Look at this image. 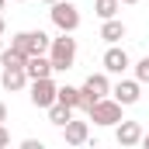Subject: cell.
<instances>
[{
  "label": "cell",
  "mask_w": 149,
  "mask_h": 149,
  "mask_svg": "<svg viewBox=\"0 0 149 149\" xmlns=\"http://www.w3.org/2000/svg\"><path fill=\"white\" fill-rule=\"evenodd\" d=\"M49 59H52L56 73L73 70V63H76V38H73V31H63L59 38H52V45H49Z\"/></svg>",
  "instance_id": "1"
},
{
  "label": "cell",
  "mask_w": 149,
  "mask_h": 149,
  "mask_svg": "<svg viewBox=\"0 0 149 149\" xmlns=\"http://www.w3.org/2000/svg\"><path fill=\"white\" fill-rule=\"evenodd\" d=\"M87 118H90L94 125L111 128V125H118V121H121V104L108 94V97H101V101H94V104L87 108Z\"/></svg>",
  "instance_id": "2"
},
{
  "label": "cell",
  "mask_w": 149,
  "mask_h": 149,
  "mask_svg": "<svg viewBox=\"0 0 149 149\" xmlns=\"http://www.w3.org/2000/svg\"><path fill=\"white\" fill-rule=\"evenodd\" d=\"M10 45H14V49H21V52L31 59V56H45V52H49L52 38L45 35V31H17V35L10 38Z\"/></svg>",
  "instance_id": "3"
},
{
  "label": "cell",
  "mask_w": 149,
  "mask_h": 149,
  "mask_svg": "<svg viewBox=\"0 0 149 149\" xmlns=\"http://www.w3.org/2000/svg\"><path fill=\"white\" fill-rule=\"evenodd\" d=\"M49 17H52V24L59 31H76L80 28V7L70 3V0H56L52 10H49Z\"/></svg>",
  "instance_id": "4"
},
{
  "label": "cell",
  "mask_w": 149,
  "mask_h": 149,
  "mask_svg": "<svg viewBox=\"0 0 149 149\" xmlns=\"http://www.w3.org/2000/svg\"><path fill=\"white\" fill-rule=\"evenodd\" d=\"M56 97H59V87H56V80L52 76H42V80H31V94H28V101L42 108V111H49L52 104H56Z\"/></svg>",
  "instance_id": "5"
},
{
  "label": "cell",
  "mask_w": 149,
  "mask_h": 149,
  "mask_svg": "<svg viewBox=\"0 0 149 149\" xmlns=\"http://www.w3.org/2000/svg\"><path fill=\"white\" fill-rule=\"evenodd\" d=\"M80 94H83V111H87V108H90L94 101L108 97V94H111V80H108V73H90L87 80H83Z\"/></svg>",
  "instance_id": "6"
},
{
  "label": "cell",
  "mask_w": 149,
  "mask_h": 149,
  "mask_svg": "<svg viewBox=\"0 0 149 149\" xmlns=\"http://www.w3.org/2000/svg\"><path fill=\"white\" fill-rule=\"evenodd\" d=\"M111 97L121 108H132V104H139V97H142V83H139V80H118L111 87Z\"/></svg>",
  "instance_id": "7"
},
{
  "label": "cell",
  "mask_w": 149,
  "mask_h": 149,
  "mask_svg": "<svg viewBox=\"0 0 149 149\" xmlns=\"http://www.w3.org/2000/svg\"><path fill=\"white\" fill-rule=\"evenodd\" d=\"M101 63H104V73H114V76H125V70H132V59L121 45H108Z\"/></svg>",
  "instance_id": "8"
},
{
  "label": "cell",
  "mask_w": 149,
  "mask_h": 149,
  "mask_svg": "<svg viewBox=\"0 0 149 149\" xmlns=\"http://www.w3.org/2000/svg\"><path fill=\"white\" fill-rule=\"evenodd\" d=\"M114 142H118L121 149L139 146V142H142V125H139V121H125V118H121V121L114 125Z\"/></svg>",
  "instance_id": "9"
},
{
  "label": "cell",
  "mask_w": 149,
  "mask_h": 149,
  "mask_svg": "<svg viewBox=\"0 0 149 149\" xmlns=\"http://www.w3.org/2000/svg\"><path fill=\"white\" fill-rule=\"evenodd\" d=\"M31 80L24 73V66H3V73H0V87L7 90V94H17V90H24Z\"/></svg>",
  "instance_id": "10"
},
{
  "label": "cell",
  "mask_w": 149,
  "mask_h": 149,
  "mask_svg": "<svg viewBox=\"0 0 149 149\" xmlns=\"http://www.w3.org/2000/svg\"><path fill=\"white\" fill-rule=\"evenodd\" d=\"M87 139H90V125H87V121L70 118V121L63 125V142H66V146H83Z\"/></svg>",
  "instance_id": "11"
},
{
  "label": "cell",
  "mask_w": 149,
  "mask_h": 149,
  "mask_svg": "<svg viewBox=\"0 0 149 149\" xmlns=\"http://www.w3.org/2000/svg\"><path fill=\"white\" fill-rule=\"evenodd\" d=\"M24 73H28V80H42V76H52V73H56V66H52L49 52H45V56H31V59L24 63Z\"/></svg>",
  "instance_id": "12"
},
{
  "label": "cell",
  "mask_w": 149,
  "mask_h": 149,
  "mask_svg": "<svg viewBox=\"0 0 149 149\" xmlns=\"http://www.w3.org/2000/svg\"><path fill=\"white\" fill-rule=\"evenodd\" d=\"M125 35H128V28H125L118 17H108V21L101 24V38H104L108 45H118V42H121Z\"/></svg>",
  "instance_id": "13"
},
{
  "label": "cell",
  "mask_w": 149,
  "mask_h": 149,
  "mask_svg": "<svg viewBox=\"0 0 149 149\" xmlns=\"http://www.w3.org/2000/svg\"><path fill=\"white\" fill-rule=\"evenodd\" d=\"M70 118H73V108H70V104H63V101H56V104L49 108V121H52L56 128H63Z\"/></svg>",
  "instance_id": "14"
},
{
  "label": "cell",
  "mask_w": 149,
  "mask_h": 149,
  "mask_svg": "<svg viewBox=\"0 0 149 149\" xmlns=\"http://www.w3.org/2000/svg\"><path fill=\"white\" fill-rule=\"evenodd\" d=\"M56 101H63V104H70V108H83V94H80V87H70V83H66V87H59V97H56Z\"/></svg>",
  "instance_id": "15"
},
{
  "label": "cell",
  "mask_w": 149,
  "mask_h": 149,
  "mask_svg": "<svg viewBox=\"0 0 149 149\" xmlns=\"http://www.w3.org/2000/svg\"><path fill=\"white\" fill-rule=\"evenodd\" d=\"M24 63H28V56H24L21 49H14V45L0 52V66H24Z\"/></svg>",
  "instance_id": "16"
},
{
  "label": "cell",
  "mask_w": 149,
  "mask_h": 149,
  "mask_svg": "<svg viewBox=\"0 0 149 149\" xmlns=\"http://www.w3.org/2000/svg\"><path fill=\"white\" fill-rule=\"evenodd\" d=\"M118 7H121V0H97V3H94V10H97V17H101V21L114 17V14H118Z\"/></svg>",
  "instance_id": "17"
},
{
  "label": "cell",
  "mask_w": 149,
  "mask_h": 149,
  "mask_svg": "<svg viewBox=\"0 0 149 149\" xmlns=\"http://www.w3.org/2000/svg\"><path fill=\"white\" fill-rule=\"evenodd\" d=\"M132 70H135V80H139V83H149V56H146V59H139Z\"/></svg>",
  "instance_id": "18"
},
{
  "label": "cell",
  "mask_w": 149,
  "mask_h": 149,
  "mask_svg": "<svg viewBox=\"0 0 149 149\" xmlns=\"http://www.w3.org/2000/svg\"><path fill=\"white\" fill-rule=\"evenodd\" d=\"M21 149H42V142H38V139H24V142H21Z\"/></svg>",
  "instance_id": "19"
},
{
  "label": "cell",
  "mask_w": 149,
  "mask_h": 149,
  "mask_svg": "<svg viewBox=\"0 0 149 149\" xmlns=\"http://www.w3.org/2000/svg\"><path fill=\"white\" fill-rule=\"evenodd\" d=\"M3 146H10V135H7V128L0 125V149H3Z\"/></svg>",
  "instance_id": "20"
},
{
  "label": "cell",
  "mask_w": 149,
  "mask_h": 149,
  "mask_svg": "<svg viewBox=\"0 0 149 149\" xmlns=\"http://www.w3.org/2000/svg\"><path fill=\"white\" fill-rule=\"evenodd\" d=\"M3 121H7V104L0 101V125H3Z\"/></svg>",
  "instance_id": "21"
},
{
  "label": "cell",
  "mask_w": 149,
  "mask_h": 149,
  "mask_svg": "<svg viewBox=\"0 0 149 149\" xmlns=\"http://www.w3.org/2000/svg\"><path fill=\"white\" fill-rule=\"evenodd\" d=\"M139 146H146V149H149V132H142V142H139Z\"/></svg>",
  "instance_id": "22"
},
{
  "label": "cell",
  "mask_w": 149,
  "mask_h": 149,
  "mask_svg": "<svg viewBox=\"0 0 149 149\" xmlns=\"http://www.w3.org/2000/svg\"><path fill=\"white\" fill-rule=\"evenodd\" d=\"M121 3H128V7H132V3H142V0H121Z\"/></svg>",
  "instance_id": "23"
},
{
  "label": "cell",
  "mask_w": 149,
  "mask_h": 149,
  "mask_svg": "<svg viewBox=\"0 0 149 149\" xmlns=\"http://www.w3.org/2000/svg\"><path fill=\"white\" fill-rule=\"evenodd\" d=\"M3 28H7V24H3V17H0V35H3Z\"/></svg>",
  "instance_id": "24"
},
{
  "label": "cell",
  "mask_w": 149,
  "mask_h": 149,
  "mask_svg": "<svg viewBox=\"0 0 149 149\" xmlns=\"http://www.w3.org/2000/svg\"><path fill=\"white\" fill-rule=\"evenodd\" d=\"M3 7H7V0H0V10H3Z\"/></svg>",
  "instance_id": "25"
},
{
  "label": "cell",
  "mask_w": 149,
  "mask_h": 149,
  "mask_svg": "<svg viewBox=\"0 0 149 149\" xmlns=\"http://www.w3.org/2000/svg\"><path fill=\"white\" fill-rule=\"evenodd\" d=\"M42 3H49V7H52V3H56V0H42Z\"/></svg>",
  "instance_id": "26"
},
{
  "label": "cell",
  "mask_w": 149,
  "mask_h": 149,
  "mask_svg": "<svg viewBox=\"0 0 149 149\" xmlns=\"http://www.w3.org/2000/svg\"><path fill=\"white\" fill-rule=\"evenodd\" d=\"M14 3H24V0H14Z\"/></svg>",
  "instance_id": "27"
}]
</instances>
